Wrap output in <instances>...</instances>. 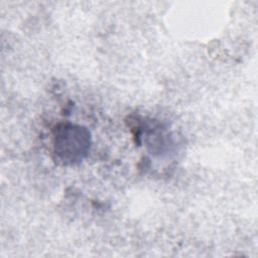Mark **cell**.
<instances>
[{
	"label": "cell",
	"mask_w": 258,
	"mask_h": 258,
	"mask_svg": "<svg viewBox=\"0 0 258 258\" xmlns=\"http://www.w3.org/2000/svg\"><path fill=\"white\" fill-rule=\"evenodd\" d=\"M91 145V133L82 125L64 123L53 129L52 155L60 165L74 166L81 163L90 152Z\"/></svg>",
	"instance_id": "6da1fadb"
}]
</instances>
